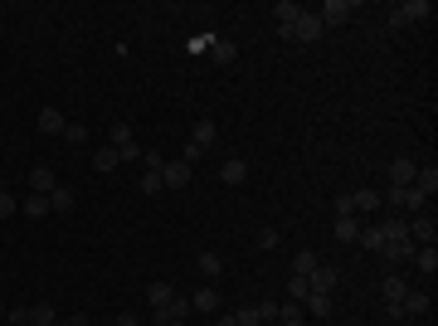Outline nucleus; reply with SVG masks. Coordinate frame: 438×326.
Returning <instances> with one entry per match:
<instances>
[{"mask_svg":"<svg viewBox=\"0 0 438 326\" xmlns=\"http://www.w3.org/2000/svg\"><path fill=\"white\" fill-rule=\"evenodd\" d=\"M190 176H195V166H190V161H181V156L161 166V185H171V190H185V185H190Z\"/></svg>","mask_w":438,"mask_h":326,"instance_id":"obj_1","label":"nucleus"},{"mask_svg":"<svg viewBox=\"0 0 438 326\" xmlns=\"http://www.w3.org/2000/svg\"><path fill=\"white\" fill-rule=\"evenodd\" d=\"M336 283H341V273H336V268H331V263H317V268H312V273H307V288H312V292H336Z\"/></svg>","mask_w":438,"mask_h":326,"instance_id":"obj_2","label":"nucleus"},{"mask_svg":"<svg viewBox=\"0 0 438 326\" xmlns=\"http://www.w3.org/2000/svg\"><path fill=\"white\" fill-rule=\"evenodd\" d=\"M322 34H327V29H322V20H317L312 10H302V20L292 24V39H302V44H317Z\"/></svg>","mask_w":438,"mask_h":326,"instance_id":"obj_3","label":"nucleus"},{"mask_svg":"<svg viewBox=\"0 0 438 326\" xmlns=\"http://www.w3.org/2000/svg\"><path fill=\"white\" fill-rule=\"evenodd\" d=\"M185 317H190V297H181V292H176V297H171L166 307H156V326H166V322H185Z\"/></svg>","mask_w":438,"mask_h":326,"instance_id":"obj_4","label":"nucleus"},{"mask_svg":"<svg viewBox=\"0 0 438 326\" xmlns=\"http://www.w3.org/2000/svg\"><path fill=\"white\" fill-rule=\"evenodd\" d=\"M404 229H409V239H414V243H434V239H438V224H434L429 215L404 219Z\"/></svg>","mask_w":438,"mask_h":326,"instance_id":"obj_5","label":"nucleus"},{"mask_svg":"<svg viewBox=\"0 0 438 326\" xmlns=\"http://www.w3.org/2000/svg\"><path fill=\"white\" fill-rule=\"evenodd\" d=\"M424 15H429V0H409V5L390 10V29H400V24H409V20H424Z\"/></svg>","mask_w":438,"mask_h":326,"instance_id":"obj_6","label":"nucleus"},{"mask_svg":"<svg viewBox=\"0 0 438 326\" xmlns=\"http://www.w3.org/2000/svg\"><path fill=\"white\" fill-rule=\"evenodd\" d=\"M414 176H419V166H414L409 156H400V161H390V185H400V190H409V185H414Z\"/></svg>","mask_w":438,"mask_h":326,"instance_id":"obj_7","label":"nucleus"},{"mask_svg":"<svg viewBox=\"0 0 438 326\" xmlns=\"http://www.w3.org/2000/svg\"><path fill=\"white\" fill-rule=\"evenodd\" d=\"M317 20H322V29H331V24H346V20H351V5H346V0H327V5L317 10Z\"/></svg>","mask_w":438,"mask_h":326,"instance_id":"obj_8","label":"nucleus"},{"mask_svg":"<svg viewBox=\"0 0 438 326\" xmlns=\"http://www.w3.org/2000/svg\"><path fill=\"white\" fill-rule=\"evenodd\" d=\"M64 127H69V117L59 108H39V132L44 136H64Z\"/></svg>","mask_w":438,"mask_h":326,"instance_id":"obj_9","label":"nucleus"},{"mask_svg":"<svg viewBox=\"0 0 438 326\" xmlns=\"http://www.w3.org/2000/svg\"><path fill=\"white\" fill-rule=\"evenodd\" d=\"M54 185H59V180H54L49 166H34V171H29V195H54Z\"/></svg>","mask_w":438,"mask_h":326,"instance_id":"obj_10","label":"nucleus"},{"mask_svg":"<svg viewBox=\"0 0 438 326\" xmlns=\"http://www.w3.org/2000/svg\"><path fill=\"white\" fill-rule=\"evenodd\" d=\"M404 292H409V283H404V278H385V307H390V317H400Z\"/></svg>","mask_w":438,"mask_h":326,"instance_id":"obj_11","label":"nucleus"},{"mask_svg":"<svg viewBox=\"0 0 438 326\" xmlns=\"http://www.w3.org/2000/svg\"><path fill=\"white\" fill-rule=\"evenodd\" d=\"M273 15H278V29H292V24L302 20V5H297V0H278Z\"/></svg>","mask_w":438,"mask_h":326,"instance_id":"obj_12","label":"nucleus"},{"mask_svg":"<svg viewBox=\"0 0 438 326\" xmlns=\"http://www.w3.org/2000/svg\"><path fill=\"white\" fill-rule=\"evenodd\" d=\"M219 180H224V185H243V180H248V166H243L239 156H229V161L219 166Z\"/></svg>","mask_w":438,"mask_h":326,"instance_id":"obj_13","label":"nucleus"},{"mask_svg":"<svg viewBox=\"0 0 438 326\" xmlns=\"http://www.w3.org/2000/svg\"><path fill=\"white\" fill-rule=\"evenodd\" d=\"M424 312H429V297L409 288V292H404V302H400V317H424Z\"/></svg>","mask_w":438,"mask_h":326,"instance_id":"obj_14","label":"nucleus"},{"mask_svg":"<svg viewBox=\"0 0 438 326\" xmlns=\"http://www.w3.org/2000/svg\"><path fill=\"white\" fill-rule=\"evenodd\" d=\"M190 312H219V292L215 288H200V292L190 297Z\"/></svg>","mask_w":438,"mask_h":326,"instance_id":"obj_15","label":"nucleus"},{"mask_svg":"<svg viewBox=\"0 0 438 326\" xmlns=\"http://www.w3.org/2000/svg\"><path fill=\"white\" fill-rule=\"evenodd\" d=\"M117 166H122L117 146H98V151H93V171H117Z\"/></svg>","mask_w":438,"mask_h":326,"instance_id":"obj_16","label":"nucleus"},{"mask_svg":"<svg viewBox=\"0 0 438 326\" xmlns=\"http://www.w3.org/2000/svg\"><path fill=\"white\" fill-rule=\"evenodd\" d=\"M351 200V215L355 210H380V190H355V195H346Z\"/></svg>","mask_w":438,"mask_h":326,"instance_id":"obj_17","label":"nucleus"},{"mask_svg":"<svg viewBox=\"0 0 438 326\" xmlns=\"http://www.w3.org/2000/svg\"><path fill=\"white\" fill-rule=\"evenodd\" d=\"M215 136H219V127H215V122H210V117H200V122H195V136H190V141H195V146L205 151V146H210Z\"/></svg>","mask_w":438,"mask_h":326,"instance_id":"obj_18","label":"nucleus"},{"mask_svg":"<svg viewBox=\"0 0 438 326\" xmlns=\"http://www.w3.org/2000/svg\"><path fill=\"white\" fill-rule=\"evenodd\" d=\"M20 215H29V219H44V215H54V210H49V195H29V200L20 205Z\"/></svg>","mask_w":438,"mask_h":326,"instance_id":"obj_19","label":"nucleus"},{"mask_svg":"<svg viewBox=\"0 0 438 326\" xmlns=\"http://www.w3.org/2000/svg\"><path fill=\"white\" fill-rule=\"evenodd\" d=\"M336 239H341V243H355V239H360V224H355V215H341V219H336Z\"/></svg>","mask_w":438,"mask_h":326,"instance_id":"obj_20","label":"nucleus"},{"mask_svg":"<svg viewBox=\"0 0 438 326\" xmlns=\"http://www.w3.org/2000/svg\"><path fill=\"white\" fill-rule=\"evenodd\" d=\"M54 322H59V312H54L49 302H34V307H29V326H54Z\"/></svg>","mask_w":438,"mask_h":326,"instance_id":"obj_21","label":"nucleus"},{"mask_svg":"<svg viewBox=\"0 0 438 326\" xmlns=\"http://www.w3.org/2000/svg\"><path fill=\"white\" fill-rule=\"evenodd\" d=\"M414 248H419V243H414V239H395V243H385V248H380V253H390V258H395V263H400V258H414Z\"/></svg>","mask_w":438,"mask_h":326,"instance_id":"obj_22","label":"nucleus"},{"mask_svg":"<svg viewBox=\"0 0 438 326\" xmlns=\"http://www.w3.org/2000/svg\"><path fill=\"white\" fill-rule=\"evenodd\" d=\"M312 268H317V253H312V248H297V253H292V273H297V278H307Z\"/></svg>","mask_w":438,"mask_h":326,"instance_id":"obj_23","label":"nucleus"},{"mask_svg":"<svg viewBox=\"0 0 438 326\" xmlns=\"http://www.w3.org/2000/svg\"><path fill=\"white\" fill-rule=\"evenodd\" d=\"M171 297H176V288H171V283H151V288H146V302H151V307H166Z\"/></svg>","mask_w":438,"mask_h":326,"instance_id":"obj_24","label":"nucleus"},{"mask_svg":"<svg viewBox=\"0 0 438 326\" xmlns=\"http://www.w3.org/2000/svg\"><path fill=\"white\" fill-rule=\"evenodd\" d=\"M414 190H419V195H424V200H429V195H434V190H438V171H434V166H429V171H419V176H414Z\"/></svg>","mask_w":438,"mask_h":326,"instance_id":"obj_25","label":"nucleus"},{"mask_svg":"<svg viewBox=\"0 0 438 326\" xmlns=\"http://www.w3.org/2000/svg\"><path fill=\"white\" fill-rule=\"evenodd\" d=\"M414 263H419L424 273H434V268H438V248H434V243H424V248H414Z\"/></svg>","mask_w":438,"mask_h":326,"instance_id":"obj_26","label":"nucleus"},{"mask_svg":"<svg viewBox=\"0 0 438 326\" xmlns=\"http://www.w3.org/2000/svg\"><path fill=\"white\" fill-rule=\"evenodd\" d=\"M302 307H312V317H331V297H327V292H307Z\"/></svg>","mask_w":438,"mask_h":326,"instance_id":"obj_27","label":"nucleus"},{"mask_svg":"<svg viewBox=\"0 0 438 326\" xmlns=\"http://www.w3.org/2000/svg\"><path fill=\"white\" fill-rule=\"evenodd\" d=\"M200 273H205V278H219V273H224V258L205 248V253H200Z\"/></svg>","mask_w":438,"mask_h":326,"instance_id":"obj_28","label":"nucleus"},{"mask_svg":"<svg viewBox=\"0 0 438 326\" xmlns=\"http://www.w3.org/2000/svg\"><path fill=\"white\" fill-rule=\"evenodd\" d=\"M49 210H73V190H69V185H54V195H49Z\"/></svg>","mask_w":438,"mask_h":326,"instance_id":"obj_29","label":"nucleus"},{"mask_svg":"<svg viewBox=\"0 0 438 326\" xmlns=\"http://www.w3.org/2000/svg\"><path fill=\"white\" fill-rule=\"evenodd\" d=\"M307 292H312V288H307V278H297V273H292V278H288V302H307Z\"/></svg>","mask_w":438,"mask_h":326,"instance_id":"obj_30","label":"nucleus"},{"mask_svg":"<svg viewBox=\"0 0 438 326\" xmlns=\"http://www.w3.org/2000/svg\"><path fill=\"white\" fill-rule=\"evenodd\" d=\"M234 59H239V49L229 39H215V64H234Z\"/></svg>","mask_w":438,"mask_h":326,"instance_id":"obj_31","label":"nucleus"},{"mask_svg":"<svg viewBox=\"0 0 438 326\" xmlns=\"http://www.w3.org/2000/svg\"><path fill=\"white\" fill-rule=\"evenodd\" d=\"M424 205H429V200H424V195H419L414 185H409V190L400 195V210H424Z\"/></svg>","mask_w":438,"mask_h":326,"instance_id":"obj_32","label":"nucleus"},{"mask_svg":"<svg viewBox=\"0 0 438 326\" xmlns=\"http://www.w3.org/2000/svg\"><path fill=\"white\" fill-rule=\"evenodd\" d=\"M355 243H365V248H385V239H380V224L360 229V239H355Z\"/></svg>","mask_w":438,"mask_h":326,"instance_id":"obj_33","label":"nucleus"},{"mask_svg":"<svg viewBox=\"0 0 438 326\" xmlns=\"http://www.w3.org/2000/svg\"><path fill=\"white\" fill-rule=\"evenodd\" d=\"M234 322H239V326H263V317H258V307H239Z\"/></svg>","mask_w":438,"mask_h":326,"instance_id":"obj_34","label":"nucleus"},{"mask_svg":"<svg viewBox=\"0 0 438 326\" xmlns=\"http://www.w3.org/2000/svg\"><path fill=\"white\" fill-rule=\"evenodd\" d=\"M64 141H73V146L88 141V127H83V122H69V127H64Z\"/></svg>","mask_w":438,"mask_h":326,"instance_id":"obj_35","label":"nucleus"},{"mask_svg":"<svg viewBox=\"0 0 438 326\" xmlns=\"http://www.w3.org/2000/svg\"><path fill=\"white\" fill-rule=\"evenodd\" d=\"M127 141H136V136H132V127H127V122H117V127H112V146H117V151H122V146H127Z\"/></svg>","mask_w":438,"mask_h":326,"instance_id":"obj_36","label":"nucleus"},{"mask_svg":"<svg viewBox=\"0 0 438 326\" xmlns=\"http://www.w3.org/2000/svg\"><path fill=\"white\" fill-rule=\"evenodd\" d=\"M117 156H122V161H141V156H146V151H141V146H136V141H127V146H122V151H117Z\"/></svg>","mask_w":438,"mask_h":326,"instance_id":"obj_37","label":"nucleus"},{"mask_svg":"<svg viewBox=\"0 0 438 326\" xmlns=\"http://www.w3.org/2000/svg\"><path fill=\"white\" fill-rule=\"evenodd\" d=\"M258 243L263 248H278V229H258Z\"/></svg>","mask_w":438,"mask_h":326,"instance_id":"obj_38","label":"nucleus"},{"mask_svg":"<svg viewBox=\"0 0 438 326\" xmlns=\"http://www.w3.org/2000/svg\"><path fill=\"white\" fill-rule=\"evenodd\" d=\"M15 210H20V205H15V200H10V195L0 190V219H10V215H15Z\"/></svg>","mask_w":438,"mask_h":326,"instance_id":"obj_39","label":"nucleus"},{"mask_svg":"<svg viewBox=\"0 0 438 326\" xmlns=\"http://www.w3.org/2000/svg\"><path fill=\"white\" fill-rule=\"evenodd\" d=\"M215 326H239V322H234V312H215Z\"/></svg>","mask_w":438,"mask_h":326,"instance_id":"obj_40","label":"nucleus"},{"mask_svg":"<svg viewBox=\"0 0 438 326\" xmlns=\"http://www.w3.org/2000/svg\"><path fill=\"white\" fill-rule=\"evenodd\" d=\"M54 326H83V317H69V322H54Z\"/></svg>","mask_w":438,"mask_h":326,"instance_id":"obj_41","label":"nucleus"},{"mask_svg":"<svg viewBox=\"0 0 438 326\" xmlns=\"http://www.w3.org/2000/svg\"><path fill=\"white\" fill-rule=\"evenodd\" d=\"M283 326H307V317H297V322H283Z\"/></svg>","mask_w":438,"mask_h":326,"instance_id":"obj_42","label":"nucleus"},{"mask_svg":"<svg viewBox=\"0 0 438 326\" xmlns=\"http://www.w3.org/2000/svg\"><path fill=\"white\" fill-rule=\"evenodd\" d=\"M15 326H29V317H24V322H15Z\"/></svg>","mask_w":438,"mask_h":326,"instance_id":"obj_43","label":"nucleus"},{"mask_svg":"<svg viewBox=\"0 0 438 326\" xmlns=\"http://www.w3.org/2000/svg\"><path fill=\"white\" fill-rule=\"evenodd\" d=\"M0 317H5V307H0Z\"/></svg>","mask_w":438,"mask_h":326,"instance_id":"obj_44","label":"nucleus"},{"mask_svg":"<svg viewBox=\"0 0 438 326\" xmlns=\"http://www.w3.org/2000/svg\"><path fill=\"white\" fill-rule=\"evenodd\" d=\"M0 190H5V185H0Z\"/></svg>","mask_w":438,"mask_h":326,"instance_id":"obj_45","label":"nucleus"}]
</instances>
